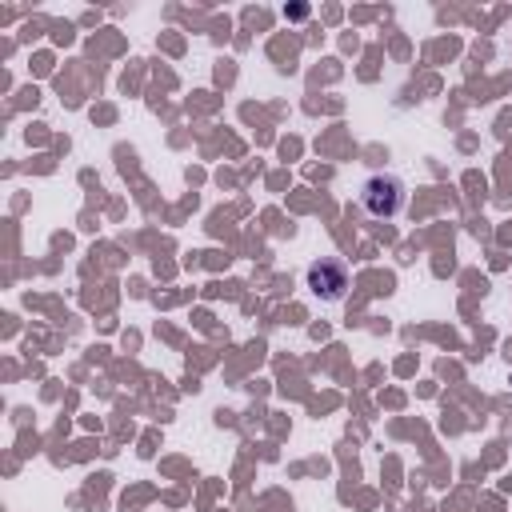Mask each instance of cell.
<instances>
[{
  "label": "cell",
  "mask_w": 512,
  "mask_h": 512,
  "mask_svg": "<svg viewBox=\"0 0 512 512\" xmlns=\"http://www.w3.org/2000/svg\"><path fill=\"white\" fill-rule=\"evenodd\" d=\"M408 204V188L400 176L392 172H372L364 184H360V208L372 216V220H392L400 216Z\"/></svg>",
  "instance_id": "obj_1"
},
{
  "label": "cell",
  "mask_w": 512,
  "mask_h": 512,
  "mask_svg": "<svg viewBox=\"0 0 512 512\" xmlns=\"http://www.w3.org/2000/svg\"><path fill=\"white\" fill-rule=\"evenodd\" d=\"M308 292L320 304H340L348 296V268L336 256H320L308 264Z\"/></svg>",
  "instance_id": "obj_2"
},
{
  "label": "cell",
  "mask_w": 512,
  "mask_h": 512,
  "mask_svg": "<svg viewBox=\"0 0 512 512\" xmlns=\"http://www.w3.org/2000/svg\"><path fill=\"white\" fill-rule=\"evenodd\" d=\"M284 16H292V20H300V16H308V4H292V8H284Z\"/></svg>",
  "instance_id": "obj_3"
}]
</instances>
